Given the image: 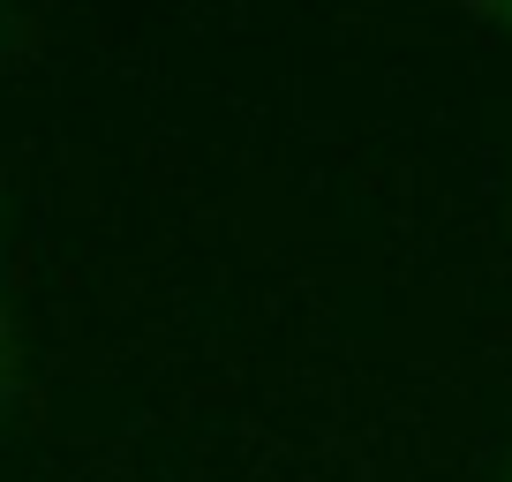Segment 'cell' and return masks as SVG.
Returning <instances> with one entry per match:
<instances>
[{
    "mask_svg": "<svg viewBox=\"0 0 512 482\" xmlns=\"http://www.w3.org/2000/svg\"><path fill=\"white\" fill-rule=\"evenodd\" d=\"M0 354H8V324H0Z\"/></svg>",
    "mask_w": 512,
    "mask_h": 482,
    "instance_id": "obj_1",
    "label": "cell"
}]
</instances>
